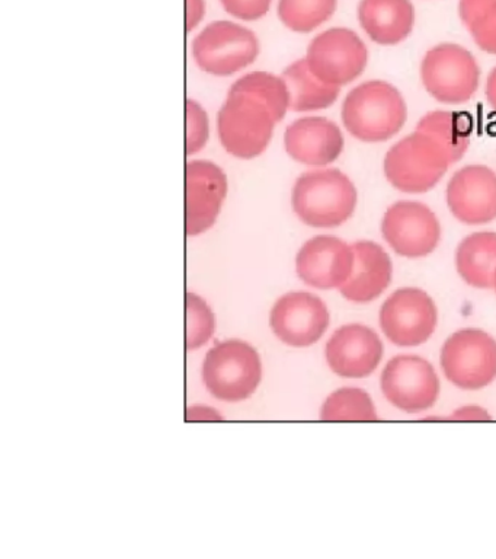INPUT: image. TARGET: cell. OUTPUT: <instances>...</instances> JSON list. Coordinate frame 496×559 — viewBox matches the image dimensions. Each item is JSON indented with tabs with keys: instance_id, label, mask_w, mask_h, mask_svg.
I'll list each match as a JSON object with an SVG mask.
<instances>
[{
	"instance_id": "obj_1",
	"label": "cell",
	"mask_w": 496,
	"mask_h": 559,
	"mask_svg": "<svg viewBox=\"0 0 496 559\" xmlns=\"http://www.w3.org/2000/svg\"><path fill=\"white\" fill-rule=\"evenodd\" d=\"M289 109L285 79L267 72L245 74L230 86L217 114L221 146L239 159H255L267 151L274 129Z\"/></svg>"
},
{
	"instance_id": "obj_2",
	"label": "cell",
	"mask_w": 496,
	"mask_h": 559,
	"mask_svg": "<svg viewBox=\"0 0 496 559\" xmlns=\"http://www.w3.org/2000/svg\"><path fill=\"white\" fill-rule=\"evenodd\" d=\"M341 117L348 133L361 142H386L402 130L408 107L394 85L385 81H368L346 96Z\"/></svg>"
},
{
	"instance_id": "obj_3",
	"label": "cell",
	"mask_w": 496,
	"mask_h": 559,
	"mask_svg": "<svg viewBox=\"0 0 496 559\" xmlns=\"http://www.w3.org/2000/svg\"><path fill=\"white\" fill-rule=\"evenodd\" d=\"M359 203L354 182L339 169H315L300 175L291 192L294 213L304 225L330 229L350 221Z\"/></svg>"
},
{
	"instance_id": "obj_4",
	"label": "cell",
	"mask_w": 496,
	"mask_h": 559,
	"mask_svg": "<svg viewBox=\"0 0 496 559\" xmlns=\"http://www.w3.org/2000/svg\"><path fill=\"white\" fill-rule=\"evenodd\" d=\"M450 166L444 148L428 134L415 130L389 148L383 169L396 190L422 194L433 190Z\"/></svg>"
},
{
	"instance_id": "obj_5",
	"label": "cell",
	"mask_w": 496,
	"mask_h": 559,
	"mask_svg": "<svg viewBox=\"0 0 496 559\" xmlns=\"http://www.w3.org/2000/svg\"><path fill=\"white\" fill-rule=\"evenodd\" d=\"M263 378L258 352L243 341L230 340L207 353L203 380L213 396L226 402L246 400Z\"/></svg>"
},
{
	"instance_id": "obj_6",
	"label": "cell",
	"mask_w": 496,
	"mask_h": 559,
	"mask_svg": "<svg viewBox=\"0 0 496 559\" xmlns=\"http://www.w3.org/2000/svg\"><path fill=\"white\" fill-rule=\"evenodd\" d=\"M421 81L438 103H468L476 94L481 69L474 56L459 44H438L421 61Z\"/></svg>"
},
{
	"instance_id": "obj_7",
	"label": "cell",
	"mask_w": 496,
	"mask_h": 559,
	"mask_svg": "<svg viewBox=\"0 0 496 559\" xmlns=\"http://www.w3.org/2000/svg\"><path fill=\"white\" fill-rule=\"evenodd\" d=\"M259 50L258 37L230 21L211 22L193 41L195 64L213 76H232L250 68Z\"/></svg>"
},
{
	"instance_id": "obj_8",
	"label": "cell",
	"mask_w": 496,
	"mask_h": 559,
	"mask_svg": "<svg viewBox=\"0 0 496 559\" xmlns=\"http://www.w3.org/2000/svg\"><path fill=\"white\" fill-rule=\"evenodd\" d=\"M441 367L457 388L477 391L489 386L496 379V340L476 328L457 331L443 345Z\"/></svg>"
},
{
	"instance_id": "obj_9",
	"label": "cell",
	"mask_w": 496,
	"mask_h": 559,
	"mask_svg": "<svg viewBox=\"0 0 496 559\" xmlns=\"http://www.w3.org/2000/svg\"><path fill=\"white\" fill-rule=\"evenodd\" d=\"M368 56L367 46L354 31L330 28L312 39L304 59L322 82L342 87L364 73Z\"/></svg>"
},
{
	"instance_id": "obj_10",
	"label": "cell",
	"mask_w": 496,
	"mask_h": 559,
	"mask_svg": "<svg viewBox=\"0 0 496 559\" xmlns=\"http://www.w3.org/2000/svg\"><path fill=\"white\" fill-rule=\"evenodd\" d=\"M438 323V310L428 293L416 287L399 288L380 309V326L390 343L416 347L426 343Z\"/></svg>"
},
{
	"instance_id": "obj_11",
	"label": "cell",
	"mask_w": 496,
	"mask_h": 559,
	"mask_svg": "<svg viewBox=\"0 0 496 559\" xmlns=\"http://www.w3.org/2000/svg\"><path fill=\"white\" fill-rule=\"evenodd\" d=\"M382 235L398 255L418 260L428 257L441 239V225L428 205L402 200L386 210Z\"/></svg>"
},
{
	"instance_id": "obj_12",
	"label": "cell",
	"mask_w": 496,
	"mask_h": 559,
	"mask_svg": "<svg viewBox=\"0 0 496 559\" xmlns=\"http://www.w3.org/2000/svg\"><path fill=\"white\" fill-rule=\"evenodd\" d=\"M380 383L386 400L408 414L433 408L438 401L437 371L420 356L403 354L391 358L383 370Z\"/></svg>"
},
{
	"instance_id": "obj_13",
	"label": "cell",
	"mask_w": 496,
	"mask_h": 559,
	"mask_svg": "<svg viewBox=\"0 0 496 559\" xmlns=\"http://www.w3.org/2000/svg\"><path fill=\"white\" fill-rule=\"evenodd\" d=\"M269 323L274 334L291 347H311L329 326L324 300L307 292H291L274 305Z\"/></svg>"
},
{
	"instance_id": "obj_14",
	"label": "cell",
	"mask_w": 496,
	"mask_h": 559,
	"mask_svg": "<svg viewBox=\"0 0 496 559\" xmlns=\"http://www.w3.org/2000/svg\"><path fill=\"white\" fill-rule=\"evenodd\" d=\"M186 235L197 236L211 229L228 195L225 170L210 160H191L185 169Z\"/></svg>"
},
{
	"instance_id": "obj_15",
	"label": "cell",
	"mask_w": 496,
	"mask_h": 559,
	"mask_svg": "<svg viewBox=\"0 0 496 559\" xmlns=\"http://www.w3.org/2000/svg\"><path fill=\"white\" fill-rule=\"evenodd\" d=\"M448 209L464 225H486L496 218V174L485 165L457 170L446 190Z\"/></svg>"
},
{
	"instance_id": "obj_16",
	"label": "cell",
	"mask_w": 496,
	"mask_h": 559,
	"mask_svg": "<svg viewBox=\"0 0 496 559\" xmlns=\"http://www.w3.org/2000/svg\"><path fill=\"white\" fill-rule=\"evenodd\" d=\"M354 266V249L337 236L309 239L295 257V270L307 286L319 290L341 288Z\"/></svg>"
},
{
	"instance_id": "obj_17",
	"label": "cell",
	"mask_w": 496,
	"mask_h": 559,
	"mask_svg": "<svg viewBox=\"0 0 496 559\" xmlns=\"http://www.w3.org/2000/svg\"><path fill=\"white\" fill-rule=\"evenodd\" d=\"M326 361L335 374L363 379L373 374L383 357L380 336L363 323L339 328L326 344Z\"/></svg>"
},
{
	"instance_id": "obj_18",
	"label": "cell",
	"mask_w": 496,
	"mask_h": 559,
	"mask_svg": "<svg viewBox=\"0 0 496 559\" xmlns=\"http://www.w3.org/2000/svg\"><path fill=\"white\" fill-rule=\"evenodd\" d=\"M287 155L299 164L326 166L334 164L346 147L342 131L325 117H303L287 127Z\"/></svg>"
},
{
	"instance_id": "obj_19",
	"label": "cell",
	"mask_w": 496,
	"mask_h": 559,
	"mask_svg": "<svg viewBox=\"0 0 496 559\" xmlns=\"http://www.w3.org/2000/svg\"><path fill=\"white\" fill-rule=\"evenodd\" d=\"M352 249L354 266L350 278L339 292L352 304H372L390 286L394 278V262L389 253L373 240H360L352 243Z\"/></svg>"
},
{
	"instance_id": "obj_20",
	"label": "cell",
	"mask_w": 496,
	"mask_h": 559,
	"mask_svg": "<svg viewBox=\"0 0 496 559\" xmlns=\"http://www.w3.org/2000/svg\"><path fill=\"white\" fill-rule=\"evenodd\" d=\"M359 22L378 46H396L411 35L415 8L411 0H360Z\"/></svg>"
},
{
	"instance_id": "obj_21",
	"label": "cell",
	"mask_w": 496,
	"mask_h": 559,
	"mask_svg": "<svg viewBox=\"0 0 496 559\" xmlns=\"http://www.w3.org/2000/svg\"><path fill=\"white\" fill-rule=\"evenodd\" d=\"M456 269L469 286L494 288L496 231H474L461 240L456 251Z\"/></svg>"
},
{
	"instance_id": "obj_22",
	"label": "cell",
	"mask_w": 496,
	"mask_h": 559,
	"mask_svg": "<svg viewBox=\"0 0 496 559\" xmlns=\"http://www.w3.org/2000/svg\"><path fill=\"white\" fill-rule=\"evenodd\" d=\"M281 78L289 90L290 109L295 112L319 111L337 103L341 87L328 85L313 74L306 59L286 68Z\"/></svg>"
},
{
	"instance_id": "obj_23",
	"label": "cell",
	"mask_w": 496,
	"mask_h": 559,
	"mask_svg": "<svg viewBox=\"0 0 496 559\" xmlns=\"http://www.w3.org/2000/svg\"><path fill=\"white\" fill-rule=\"evenodd\" d=\"M416 130L433 138L447 153L452 165L468 152L470 135H472V121L465 114L433 111L421 118Z\"/></svg>"
},
{
	"instance_id": "obj_24",
	"label": "cell",
	"mask_w": 496,
	"mask_h": 559,
	"mask_svg": "<svg viewBox=\"0 0 496 559\" xmlns=\"http://www.w3.org/2000/svg\"><path fill=\"white\" fill-rule=\"evenodd\" d=\"M338 0H278V17L293 33L309 34L337 11Z\"/></svg>"
},
{
	"instance_id": "obj_25",
	"label": "cell",
	"mask_w": 496,
	"mask_h": 559,
	"mask_svg": "<svg viewBox=\"0 0 496 559\" xmlns=\"http://www.w3.org/2000/svg\"><path fill=\"white\" fill-rule=\"evenodd\" d=\"M324 421H376L377 413L372 396L363 389L342 388L330 393L322 405Z\"/></svg>"
},
{
	"instance_id": "obj_26",
	"label": "cell",
	"mask_w": 496,
	"mask_h": 559,
	"mask_svg": "<svg viewBox=\"0 0 496 559\" xmlns=\"http://www.w3.org/2000/svg\"><path fill=\"white\" fill-rule=\"evenodd\" d=\"M459 16L474 44L496 55V0H460Z\"/></svg>"
},
{
	"instance_id": "obj_27",
	"label": "cell",
	"mask_w": 496,
	"mask_h": 559,
	"mask_svg": "<svg viewBox=\"0 0 496 559\" xmlns=\"http://www.w3.org/2000/svg\"><path fill=\"white\" fill-rule=\"evenodd\" d=\"M215 314L206 301L194 293H186V348L206 344L215 332Z\"/></svg>"
},
{
	"instance_id": "obj_28",
	"label": "cell",
	"mask_w": 496,
	"mask_h": 559,
	"mask_svg": "<svg viewBox=\"0 0 496 559\" xmlns=\"http://www.w3.org/2000/svg\"><path fill=\"white\" fill-rule=\"evenodd\" d=\"M208 134L207 112L193 99L186 100V155H195L206 146Z\"/></svg>"
},
{
	"instance_id": "obj_29",
	"label": "cell",
	"mask_w": 496,
	"mask_h": 559,
	"mask_svg": "<svg viewBox=\"0 0 496 559\" xmlns=\"http://www.w3.org/2000/svg\"><path fill=\"white\" fill-rule=\"evenodd\" d=\"M225 11L241 21H258L267 15L271 0H220Z\"/></svg>"
},
{
	"instance_id": "obj_30",
	"label": "cell",
	"mask_w": 496,
	"mask_h": 559,
	"mask_svg": "<svg viewBox=\"0 0 496 559\" xmlns=\"http://www.w3.org/2000/svg\"><path fill=\"white\" fill-rule=\"evenodd\" d=\"M450 418L457 419V421H489L491 415L481 406L469 405L455 411Z\"/></svg>"
},
{
	"instance_id": "obj_31",
	"label": "cell",
	"mask_w": 496,
	"mask_h": 559,
	"mask_svg": "<svg viewBox=\"0 0 496 559\" xmlns=\"http://www.w3.org/2000/svg\"><path fill=\"white\" fill-rule=\"evenodd\" d=\"M204 0H186V29L193 31L198 22L203 20Z\"/></svg>"
},
{
	"instance_id": "obj_32",
	"label": "cell",
	"mask_w": 496,
	"mask_h": 559,
	"mask_svg": "<svg viewBox=\"0 0 496 559\" xmlns=\"http://www.w3.org/2000/svg\"><path fill=\"white\" fill-rule=\"evenodd\" d=\"M186 418H189L190 421H195V419H199V421H208V419L219 421V419H221L216 411L207 408V406H191L189 413H186Z\"/></svg>"
},
{
	"instance_id": "obj_33",
	"label": "cell",
	"mask_w": 496,
	"mask_h": 559,
	"mask_svg": "<svg viewBox=\"0 0 496 559\" xmlns=\"http://www.w3.org/2000/svg\"><path fill=\"white\" fill-rule=\"evenodd\" d=\"M485 94L487 103L496 112V68L492 69L491 73L487 74Z\"/></svg>"
},
{
	"instance_id": "obj_34",
	"label": "cell",
	"mask_w": 496,
	"mask_h": 559,
	"mask_svg": "<svg viewBox=\"0 0 496 559\" xmlns=\"http://www.w3.org/2000/svg\"><path fill=\"white\" fill-rule=\"evenodd\" d=\"M494 290L496 292V273H495V278H494Z\"/></svg>"
}]
</instances>
